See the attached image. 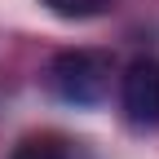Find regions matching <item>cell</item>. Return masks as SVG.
I'll return each instance as SVG.
<instances>
[{"label": "cell", "instance_id": "277c9868", "mask_svg": "<svg viewBox=\"0 0 159 159\" xmlns=\"http://www.w3.org/2000/svg\"><path fill=\"white\" fill-rule=\"evenodd\" d=\"M49 13L66 18V22H89V18H102L115 0H40Z\"/></svg>", "mask_w": 159, "mask_h": 159}, {"label": "cell", "instance_id": "3957f363", "mask_svg": "<svg viewBox=\"0 0 159 159\" xmlns=\"http://www.w3.org/2000/svg\"><path fill=\"white\" fill-rule=\"evenodd\" d=\"M13 159H89V150L62 133H31L18 142Z\"/></svg>", "mask_w": 159, "mask_h": 159}, {"label": "cell", "instance_id": "7a4b0ae2", "mask_svg": "<svg viewBox=\"0 0 159 159\" xmlns=\"http://www.w3.org/2000/svg\"><path fill=\"white\" fill-rule=\"evenodd\" d=\"M119 106L137 133L159 128V57H133L119 75Z\"/></svg>", "mask_w": 159, "mask_h": 159}, {"label": "cell", "instance_id": "6da1fadb", "mask_svg": "<svg viewBox=\"0 0 159 159\" xmlns=\"http://www.w3.org/2000/svg\"><path fill=\"white\" fill-rule=\"evenodd\" d=\"M111 80H115V57L106 49H62L44 66L49 93L66 106H80V111L102 106L111 93Z\"/></svg>", "mask_w": 159, "mask_h": 159}]
</instances>
